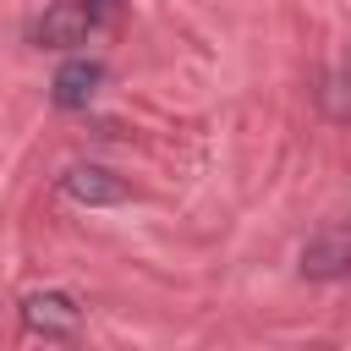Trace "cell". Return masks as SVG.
Masks as SVG:
<instances>
[{"mask_svg":"<svg viewBox=\"0 0 351 351\" xmlns=\"http://www.w3.org/2000/svg\"><path fill=\"white\" fill-rule=\"evenodd\" d=\"M16 313H22V329L38 335V340H77V329H82V302L60 285L27 291Z\"/></svg>","mask_w":351,"mask_h":351,"instance_id":"1","label":"cell"},{"mask_svg":"<svg viewBox=\"0 0 351 351\" xmlns=\"http://www.w3.org/2000/svg\"><path fill=\"white\" fill-rule=\"evenodd\" d=\"M351 274V225L324 219L302 241V280H346Z\"/></svg>","mask_w":351,"mask_h":351,"instance_id":"2","label":"cell"},{"mask_svg":"<svg viewBox=\"0 0 351 351\" xmlns=\"http://www.w3.org/2000/svg\"><path fill=\"white\" fill-rule=\"evenodd\" d=\"M88 33H99V16L88 11V0H55L33 22V44L38 49H77V44H88Z\"/></svg>","mask_w":351,"mask_h":351,"instance_id":"3","label":"cell"},{"mask_svg":"<svg viewBox=\"0 0 351 351\" xmlns=\"http://www.w3.org/2000/svg\"><path fill=\"white\" fill-rule=\"evenodd\" d=\"M60 192L71 203H82V208H115V203L132 197V181L104 170V165H66L60 170Z\"/></svg>","mask_w":351,"mask_h":351,"instance_id":"4","label":"cell"},{"mask_svg":"<svg viewBox=\"0 0 351 351\" xmlns=\"http://www.w3.org/2000/svg\"><path fill=\"white\" fill-rule=\"evenodd\" d=\"M99 88H104V60L71 55V60H60V71L49 82V99H55V110H88Z\"/></svg>","mask_w":351,"mask_h":351,"instance_id":"5","label":"cell"},{"mask_svg":"<svg viewBox=\"0 0 351 351\" xmlns=\"http://www.w3.org/2000/svg\"><path fill=\"white\" fill-rule=\"evenodd\" d=\"M318 99H324L329 115H351V71H329L324 88H318Z\"/></svg>","mask_w":351,"mask_h":351,"instance_id":"6","label":"cell"},{"mask_svg":"<svg viewBox=\"0 0 351 351\" xmlns=\"http://www.w3.org/2000/svg\"><path fill=\"white\" fill-rule=\"evenodd\" d=\"M0 318H5V302H0Z\"/></svg>","mask_w":351,"mask_h":351,"instance_id":"7","label":"cell"}]
</instances>
